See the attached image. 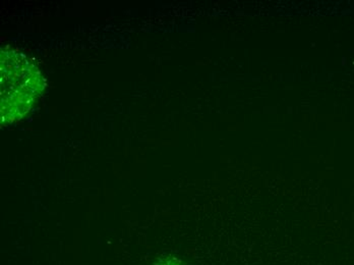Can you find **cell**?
Instances as JSON below:
<instances>
[{
	"label": "cell",
	"instance_id": "1",
	"mask_svg": "<svg viewBox=\"0 0 354 265\" xmlns=\"http://www.w3.org/2000/svg\"><path fill=\"white\" fill-rule=\"evenodd\" d=\"M0 113L3 125L21 120L42 94L45 82L35 64L16 51H1Z\"/></svg>",
	"mask_w": 354,
	"mask_h": 265
}]
</instances>
